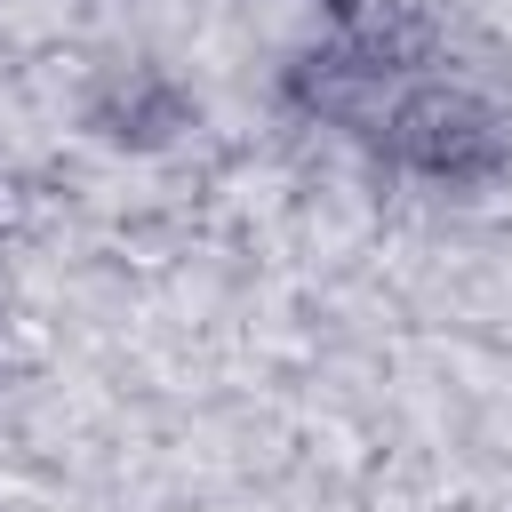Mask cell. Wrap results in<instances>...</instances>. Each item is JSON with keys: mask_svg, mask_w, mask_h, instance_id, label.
<instances>
[{"mask_svg": "<svg viewBox=\"0 0 512 512\" xmlns=\"http://www.w3.org/2000/svg\"><path fill=\"white\" fill-rule=\"evenodd\" d=\"M96 128L104 136H136V144L176 136L184 128V88L168 72H152V64H112L104 96H96Z\"/></svg>", "mask_w": 512, "mask_h": 512, "instance_id": "6da1fadb", "label": "cell"}]
</instances>
